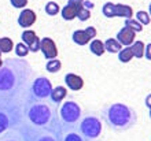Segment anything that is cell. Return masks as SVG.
Listing matches in <instances>:
<instances>
[{
    "label": "cell",
    "mask_w": 151,
    "mask_h": 141,
    "mask_svg": "<svg viewBox=\"0 0 151 141\" xmlns=\"http://www.w3.org/2000/svg\"><path fill=\"white\" fill-rule=\"evenodd\" d=\"M32 67L22 58H8L0 66V106L22 108L30 93Z\"/></svg>",
    "instance_id": "6da1fadb"
},
{
    "label": "cell",
    "mask_w": 151,
    "mask_h": 141,
    "mask_svg": "<svg viewBox=\"0 0 151 141\" xmlns=\"http://www.w3.org/2000/svg\"><path fill=\"white\" fill-rule=\"evenodd\" d=\"M58 104L45 99H37L29 93L22 104L21 121L36 127H62L58 114Z\"/></svg>",
    "instance_id": "7a4b0ae2"
},
{
    "label": "cell",
    "mask_w": 151,
    "mask_h": 141,
    "mask_svg": "<svg viewBox=\"0 0 151 141\" xmlns=\"http://www.w3.org/2000/svg\"><path fill=\"white\" fill-rule=\"evenodd\" d=\"M103 121L115 132H125L137 122V114L133 108L122 103H113L102 110Z\"/></svg>",
    "instance_id": "3957f363"
},
{
    "label": "cell",
    "mask_w": 151,
    "mask_h": 141,
    "mask_svg": "<svg viewBox=\"0 0 151 141\" xmlns=\"http://www.w3.org/2000/svg\"><path fill=\"white\" fill-rule=\"evenodd\" d=\"M19 130L22 132L25 141H62V127H36L21 121Z\"/></svg>",
    "instance_id": "277c9868"
},
{
    "label": "cell",
    "mask_w": 151,
    "mask_h": 141,
    "mask_svg": "<svg viewBox=\"0 0 151 141\" xmlns=\"http://www.w3.org/2000/svg\"><path fill=\"white\" fill-rule=\"evenodd\" d=\"M81 117V108L76 102L69 100L63 103L59 110V118H60V125L62 130H72L78 127V121Z\"/></svg>",
    "instance_id": "5b68a950"
},
{
    "label": "cell",
    "mask_w": 151,
    "mask_h": 141,
    "mask_svg": "<svg viewBox=\"0 0 151 141\" xmlns=\"http://www.w3.org/2000/svg\"><path fill=\"white\" fill-rule=\"evenodd\" d=\"M21 119H22V108L0 106V133L6 132L10 127L19 126Z\"/></svg>",
    "instance_id": "8992f818"
},
{
    "label": "cell",
    "mask_w": 151,
    "mask_h": 141,
    "mask_svg": "<svg viewBox=\"0 0 151 141\" xmlns=\"http://www.w3.org/2000/svg\"><path fill=\"white\" fill-rule=\"evenodd\" d=\"M78 130L87 140H95L102 133V122L99 118L93 117V115H88L80 121Z\"/></svg>",
    "instance_id": "52a82bcc"
},
{
    "label": "cell",
    "mask_w": 151,
    "mask_h": 141,
    "mask_svg": "<svg viewBox=\"0 0 151 141\" xmlns=\"http://www.w3.org/2000/svg\"><path fill=\"white\" fill-rule=\"evenodd\" d=\"M51 90L52 85L50 82V79L45 77H37L30 86V93L37 99H47L51 94Z\"/></svg>",
    "instance_id": "ba28073f"
},
{
    "label": "cell",
    "mask_w": 151,
    "mask_h": 141,
    "mask_svg": "<svg viewBox=\"0 0 151 141\" xmlns=\"http://www.w3.org/2000/svg\"><path fill=\"white\" fill-rule=\"evenodd\" d=\"M40 51L43 52L45 59H55L58 55V48H56L54 40L50 37H44L40 40Z\"/></svg>",
    "instance_id": "9c48e42d"
},
{
    "label": "cell",
    "mask_w": 151,
    "mask_h": 141,
    "mask_svg": "<svg viewBox=\"0 0 151 141\" xmlns=\"http://www.w3.org/2000/svg\"><path fill=\"white\" fill-rule=\"evenodd\" d=\"M136 39V31L132 30L131 28L128 26H124L121 30L117 33V40L118 43L122 45V47H129Z\"/></svg>",
    "instance_id": "30bf717a"
},
{
    "label": "cell",
    "mask_w": 151,
    "mask_h": 141,
    "mask_svg": "<svg viewBox=\"0 0 151 141\" xmlns=\"http://www.w3.org/2000/svg\"><path fill=\"white\" fill-rule=\"evenodd\" d=\"M36 12L30 10V8H25L24 11H21L18 16V25L22 28H30L35 22H36Z\"/></svg>",
    "instance_id": "8fae6325"
},
{
    "label": "cell",
    "mask_w": 151,
    "mask_h": 141,
    "mask_svg": "<svg viewBox=\"0 0 151 141\" xmlns=\"http://www.w3.org/2000/svg\"><path fill=\"white\" fill-rule=\"evenodd\" d=\"M0 141H25V138L22 136V132L19 130V127L14 126V127H10L3 133H0Z\"/></svg>",
    "instance_id": "7c38bea8"
},
{
    "label": "cell",
    "mask_w": 151,
    "mask_h": 141,
    "mask_svg": "<svg viewBox=\"0 0 151 141\" xmlns=\"http://www.w3.org/2000/svg\"><path fill=\"white\" fill-rule=\"evenodd\" d=\"M65 82H66V85L72 90H80V89H83V86H84V79L80 75L73 74V73H68V74L65 75Z\"/></svg>",
    "instance_id": "4fadbf2b"
},
{
    "label": "cell",
    "mask_w": 151,
    "mask_h": 141,
    "mask_svg": "<svg viewBox=\"0 0 151 141\" xmlns=\"http://www.w3.org/2000/svg\"><path fill=\"white\" fill-rule=\"evenodd\" d=\"M81 6H83V4H74V3H70V1H69V3L60 10L62 18H63L65 21L74 19L76 16H77V11H78V8L81 7Z\"/></svg>",
    "instance_id": "5bb4252c"
},
{
    "label": "cell",
    "mask_w": 151,
    "mask_h": 141,
    "mask_svg": "<svg viewBox=\"0 0 151 141\" xmlns=\"http://www.w3.org/2000/svg\"><path fill=\"white\" fill-rule=\"evenodd\" d=\"M114 11L115 16H121L124 19H128V18L133 16V10L128 4H114Z\"/></svg>",
    "instance_id": "9a60e30c"
},
{
    "label": "cell",
    "mask_w": 151,
    "mask_h": 141,
    "mask_svg": "<svg viewBox=\"0 0 151 141\" xmlns=\"http://www.w3.org/2000/svg\"><path fill=\"white\" fill-rule=\"evenodd\" d=\"M66 94H68L66 88H63V86H56V88H52L50 96H51V100L55 103V104H59V103L66 97Z\"/></svg>",
    "instance_id": "2e32d148"
},
{
    "label": "cell",
    "mask_w": 151,
    "mask_h": 141,
    "mask_svg": "<svg viewBox=\"0 0 151 141\" xmlns=\"http://www.w3.org/2000/svg\"><path fill=\"white\" fill-rule=\"evenodd\" d=\"M62 141H88V140H87L85 137H84L83 134L80 133L78 127H76V129L69 130L68 133H66V134L63 136Z\"/></svg>",
    "instance_id": "e0dca14e"
},
{
    "label": "cell",
    "mask_w": 151,
    "mask_h": 141,
    "mask_svg": "<svg viewBox=\"0 0 151 141\" xmlns=\"http://www.w3.org/2000/svg\"><path fill=\"white\" fill-rule=\"evenodd\" d=\"M73 41H74L76 44H78V45H85V44L89 43V37H88V34L85 33V30H81V29H78V30H76L74 33H73L72 36Z\"/></svg>",
    "instance_id": "ac0fdd59"
},
{
    "label": "cell",
    "mask_w": 151,
    "mask_h": 141,
    "mask_svg": "<svg viewBox=\"0 0 151 141\" xmlns=\"http://www.w3.org/2000/svg\"><path fill=\"white\" fill-rule=\"evenodd\" d=\"M103 44H104V51L110 52V54L119 52L121 51V48H122V45L118 43V40L117 39H107Z\"/></svg>",
    "instance_id": "d6986e66"
},
{
    "label": "cell",
    "mask_w": 151,
    "mask_h": 141,
    "mask_svg": "<svg viewBox=\"0 0 151 141\" xmlns=\"http://www.w3.org/2000/svg\"><path fill=\"white\" fill-rule=\"evenodd\" d=\"M89 49H91V52L93 54V55H96V56H102L104 54V44H103V41H100V40H96V39H93L89 43Z\"/></svg>",
    "instance_id": "ffe728a7"
},
{
    "label": "cell",
    "mask_w": 151,
    "mask_h": 141,
    "mask_svg": "<svg viewBox=\"0 0 151 141\" xmlns=\"http://www.w3.org/2000/svg\"><path fill=\"white\" fill-rule=\"evenodd\" d=\"M132 49V52H133V56L137 59H142L144 56V44L143 41H133V43L129 45Z\"/></svg>",
    "instance_id": "44dd1931"
},
{
    "label": "cell",
    "mask_w": 151,
    "mask_h": 141,
    "mask_svg": "<svg viewBox=\"0 0 151 141\" xmlns=\"http://www.w3.org/2000/svg\"><path fill=\"white\" fill-rule=\"evenodd\" d=\"M132 58H133V52H132L131 47H125L121 48V51L118 52V60L122 63H128L131 62Z\"/></svg>",
    "instance_id": "7402d4cb"
},
{
    "label": "cell",
    "mask_w": 151,
    "mask_h": 141,
    "mask_svg": "<svg viewBox=\"0 0 151 141\" xmlns=\"http://www.w3.org/2000/svg\"><path fill=\"white\" fill-rule=\"evenodd\" d=\"M12 47H14V43H12L11 39H8V37L0 39V52L8 54V52L12 51Z\"/></svg>",
    "instance_id": "603a6c76"
},
{
    "label": "cell",
    "mask_w": 151,
    "mask_h": 141,
    "mask_svg": "<svg viewBox=\"0 0 151 141\" xmlns=\"http://www.w3.org/2000/svg\"><path fill=\"white\" fill-rule=\"evenodd\" d=\"M45 69H47V71H50V73H58V71L62 69V63H60V60H58V59H50L47 63V66H45Z\"/></svg>",
    "instance_id": "cb8c5ba5"
},
{
    "label": "cell",
    "mask_w": 151,
    "mask_h": 141,
    "mask_svg": "<svg viewBox=\"0 0 151 141\" xmlns=\"http://www.w3.org/2000/svg\"><path fill=\"white\" fill-rule=\"evenodd\" d=\"M102 12L106 18H114L115 16V11H114V3L111 1H107V3L103 4L102 7Z\"/></svg>",
    "instance_id": "d4e9b609"
},
{
    "label": "cell",
    "mask_w": 151,
    "mask_h": 141,
    "mask_svg": "<svg viewBox=\"0 0 151 141\" xmlns=\"http://www.w3.org/2000/svg\"><path fill=\"white\" fill-rule=\"evenodd\" d=\"M125 26L131 28L132 30H135L136 33H139V31L143 30V25L140 24V22H137L136 19H133V18H128V19H125Z\"/></svg>",
    "instance_id": "484cf974"
},
{
    "label": "cell",
    "mask_w": 151,
    "mask_h": 141,
    "mask_svg": "<svg viewBox=\"0 0 151 141\" xmlns=\"http://www.w3.org/2000/svg\"><path fill=\"white\" fill-rule=\"evenodd\" d=\"M45 12H47L48 15H56L58 12H60V8L59 6H58V3H55V1H48L47 4H45Z\"/></svg>",
    "instance_id": "4316f807"
},
{
    "label": "cell",
    "mask_w": 151,
    "mask_h": 141,
    "mask_svg": "<svg viewBox=\"0 0 151 141\" xmlns=\"http://www.w3.org/2000/svg\"><path fill=\"white\" fill-rule=\"evenodd\" d=\"M136 21H137V22H140L142 25H144V26H147V25L151 22V18H150V15H148V12H146V11H137V12H136Z\"/></svg>",
    "instance_id": "83f0119b"
},
{
    "label": "cell",
    "mask_w": 151,
    "mask_h": 141,
    "mask_svg": "<svg viewBox=\"0 0 151 141\" xmlns=\"http://www.w3.org/2000/svg\"><path fill=\"white\" fill-rule=\"evenodd\" d=\"M15 54L18 55V58H25L29 54V48L26 44L24 43H18L15 45Z\"/></svg>",
    "instance_id": "f1b7e54d"
},
{
    "label": "cell",
    "mask_w": 151,
    "mask_h": 141,
    "mask_svg": "<svg viewBox=\"0 0 151 141\" xmlns=\"http://www.w3.org/2000/svg\"><path fill=\"white\" fill-rule=\"evenodd\" d=\"M77 16H78V19L83 21V22L89 19V18H91V10H88V8L81 6V7L78 8V11H77Z\"/></svg>",
    "instance_id": "f546056e"
},
{
    "label": "cell",
    "mask_w": 151,
    "mask_h": 141,
    "mask_svg": "<svg viewBox=\"0 0 151 141\" xmlns=\"http://www.w3.org/2000/svg\"><path fill=\"white\" fill-rule=\"evenodd\" d=\"M36 37L37 36H36V33H35L33 30H25L24 33H22V41H24L26 45H29V44L32 43Z\"/></svg>",
    "instance_id": "4dcf8cb0"
},
{
    "label": "cell",
    "mask_w": 151,
    "mask_h": 141,
    "mask_svg": "<svg viewBox=\"0 0 151 141\" xmlns=\"http://www.w3.org/2000/svg\"><path fill=\"white\" fill-rule=\"evenodd\" d=\"M28 48H29V51H32V52L40 51V39H39V37H36V39L33 40L32 43L28 45Z\"/></svg>",
    "instance_id": "1f68e13d"
},
{
    "label": "cell",
    "mask_w": 151,
    "mask_h": 141,
    "mask_svg": "<svg viewBox=\"0 0 151 141\" xmlns=\"http://www.w3.org/2000/svg\"><path fill=\"white\" fill-rule=\"evenodd\" d=\"M10 3L15 8H24L28 4V0H10Z\"/></svg>",
    "instance_id": "d6a6232c"
},
{
    "label": "cell",
    "mask_w": 151,
    "mask_h": 141,
    "mask_svg": "<svg viewBox=\"0 0 151 141\" xmlns=\"http://www.w3.org/2000/svg\"><path fill=\"white\" fill-rule=\"evenodd\" d=\"M84 30H85V33H87L88 37H89L91 40L96 37V28H93V26H88V28L84 29Z\"/></svg>",
    "instance_id": "836d02e7"
},
{
    "label": "cell",
    "mask_w": 151,
    "mask_h": 141,
    "mask_svg": "<svg viewBox=\"0 0 151 141\" xmlns=\"http://www.w3.org/2000/svg\"><path fill=\"white\" fill-rule=\"evenodd\" d=\"M144 56H146L147 60H151V43H148L144 48Z\"/></svg>",
    "instance_id": "e575fe53"
},
{
    "label": "cell",
    "mask_w": 151,
    "mask_h": 141,
    "mask_svg": "<svg viewBox=\"0 0 151 141\" xmlns=\"http://www.w3.org/2000/svg\"><path fill=\"white\" fill-rule=\"evenodd\" d=\"M93 6H95V4L92 3V1H88V0H84V1H83V7L88 8V10H91V8H93Z\"/></svg>",
    "instance_id": "d590c367"
},
{
    "label": "cell",
    "mask_w": 151,
    "mask_h": 141,
    "mask_svg": "<svg viewBox=\"0 0 151 141\" xmlns=\"http://www.w3.org/2000/svg\"><path fill=\"white\" fill-rule=\"evenodd\" d=\"M144 104H146V106H147L148 108L151 110V93L148 94L147 97H146V100H144Z\"/></svg>",
    "instance_id": "8d00e7d4"
},
{
    "label": "cell",
    "mask_w": 151,
    "mask_h": 141,
    "mask_svg": "<svg viewBox=\"0 0 151 141\" xmlns=\"http://www.w3.org/2000/svg\"><path fill=\"white\" fill-rule=\"evenodd\" d=\"M70 3H74V4H83L84 0H69Z\"/></svg>",
    "instance_id": "74e56055"
},
{
    "label": "cell",
    "mask_w": 151,
    "mask_h": 141,
    "mask_svg": "<svg viewBox=\"0 0 151 141\" xmlns=\"http://www.w3.org/2000/svg\"><path fill=\"white\" fill-rule=\"evenodd\" d=\"M148 15H150V18H151V3H150V6H148Z\"/></svg>",
    "instance_id": "f35d334b"
},
{
    "label": "cell",
    "mask_w": 151,
    "mask_h": 141,
    "mask_svg": "<svg viewBox=\"0 0 151 141\" xmlns=\"http://www.w3.org/2000/svg\"><path fill=\"white\" fill-rule=\"evenodd\" d=\"M1 63L3 62H1V52H0V66H1Z\"/></svg>",
    "instance_id": "ab89813d"
},
{
    "label": "cell",
    "mask_w": 151,
    "mask_h": 141,
    "mask_svg": "<svg viewBox=\"0 0 151 141\" xmlns=\"http://www.w3.org/2000/svg\"><path fill=\"white\" fill-rule=\"evenodd\" d=\"M150 118H151V110H150Z\"/></svg>",
    "instance_id": "60d3db41"
}]
</instances>
